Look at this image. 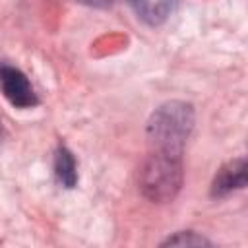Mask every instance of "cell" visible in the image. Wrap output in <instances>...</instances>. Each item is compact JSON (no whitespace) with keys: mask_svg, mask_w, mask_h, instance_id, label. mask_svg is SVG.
I'll return each instance as SVG.
<instances>
[{"mask_svg":"<svg viewBox=\"0 0 248 248\" xmlns=\"http://www.w3.org/2000/svg\"><path fill=\"white\" fill-rule=\"evenodd\" d=\"M196 110L186 101H167L159 105L147 120V143L151 151L182 155V149L194 130Z\"/></svg>","mask_w":248,"mask_h":248,"instance_id":"obj_1","label":"cell"},{"mask_svg":"<svg viewBox=\"0 0 248 248\" xmlns=\"http://www.w3.org/2000/svg\"><path fill=\"white\" fill-rule=\"evenodd\" d=\"M184 180L182 155L149 151L140 169V190L145 200L153 203L172 202Z\"/></svg>","mask_w":248,"mask_h":248,"instance_id":"obj_2","label":"cell"},{"mask_svg":"<svg viewBox=\"0 0 248 248\" xmlns=\"http://www.w3.org/2000/svg\"><path fill=\"white\" fill-rule=\"evenodd\" d=\"M0 89L16 108H33L39 105V97L27 76L6 62H0Z\"/></svg>","mask_w":248,"mask_h":248,"instance_id":"obj_3","label":"cell"},{"mask_svg":"<svg viewBox=\"0 0 248 248\" xmlns=\"http://www.w3.org/2000/svg\"><path fill=\"white\" fill-rule=\"evenodd\" d=\"M246 186V159L238 157L225 163L213 182H211V196L213 198H227L234 190H242Z\"/></svg>","mask_w":248,"mask_h":248,"instance_id":"obj_4","label":"cell"},{"mask_svg":"<svg viewBox=\"0 0 248 248\" xmlns=\"http://www.w3.org/2000/svg\"><path fill=\"white\" fill-rule=\"evenodd\" d=\"M130 2L136 16L151 27L165 23L178 4V0H130Z\"/></svg>","mask_w":248,"mask_h":248,"instance_id":"obj_5","label":"cell"},{"mask_svg":"<svg viewBox=\"0 0 248 248\" xmlns=\"http://www.w3.org/2000/svg\"><path fill=\"white\" fill-rule=\"evenodd\" d=\"M54 176L64 188H74L78 184V163H76V157L62 143L54 151Z\"/></svg>","mask_w":248,"mask_h":248,"instance_id":"obj_6","label":"cell"},{"mask_svg":"<svg viewBox=\"0 0 248 248\" xmlns=\"http://www.w3.org/2000/svg\"><path fill=\"white\" fill-rule=\"evenodd\" d=\"M211 242L194 231H180L161 242V246H209Z\"/></svg>","mask_w":248,"mask_h":248,"instance_id":"obj_7","label":"cell"},{"mask_svg":"<svg viewBox=\"0 0 248 248\" xmlns=\"http://www.w3.org/2000/svg\"><path fill=\"white\" fill-rule=\"evenodd\" d=\"M72 2H79V4H85V6H95V8H105V6H108L112 0H72Z\"/></svg>","mask_w":248,"mask_h":248,"instance_id":"obj_8","label":"cell"},{"mask_svg":"<svg viewBox=\"0 0 248 248\" xmlns=\"http://www.w3.org/2000/svg\"><path fill=\"white\" fill-rule=\"evenodd\" d=\"M2 136H4V130H2V122H0V140H2Z\"/></svg>","mask_w":248,"mask_h":248,"instance_id":"obj_9","label":"cell"}]
</instances>
